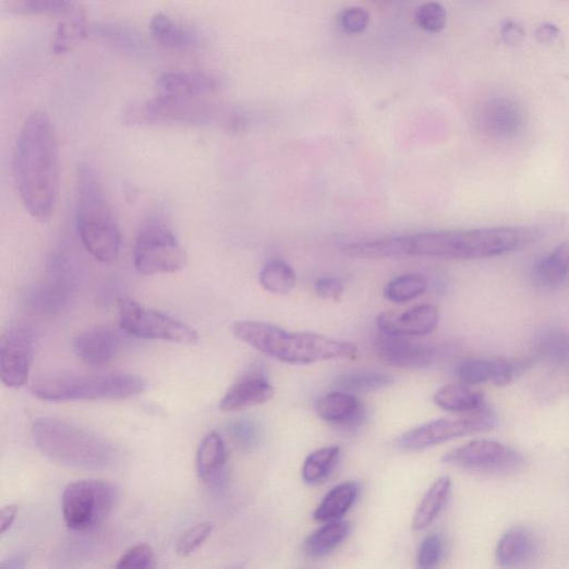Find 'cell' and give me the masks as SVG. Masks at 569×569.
<instances>
[{"mask_svg": "<svg viewBox=\"0 0 569 569\" xmlns=\"http://www.w3.org/2000/svg\"><path fill=\"white\" fill-rule=\"evenodd\" d=\"M14 177L28 214L45 222L53 214L61 184L60 148L46 112L26 119L16 144Z\"/></svg>", "mask_w": 569, "mask_h": 569, "instance_id": "cell-1", "label": "cell"}, {"mask_svg": "<svg viewBox=\"0 0 569 569\" xmlns=\"http://www.w3.org/2000/svg\"><path fill=\"white\" fill-rule=\"evenodd\" d=\"M559 35V29L553 24H543L536 31V38L542 44L552 43Z\"/></svg>", "mask_w": 569, "mask_h": 569, "instance_id": "cell-47", "label": "cell"}, {"mask_svg": "<svg viewBox=\"0 0 569 569\" xmlns=\"http://www.w3.org/2000/svg\"><path fill=\"white\" fill-rule=\"evenodd\" d=\"M407 235L347 244L341 252L356 259H382L405 256Z\"/></svg>", "mask_w": 569, "mask_h": 569, "instance_id": "cell-32", "label": "cell"}, {"mask_svg": "<svg viewBox=\"0 0 569 569\" xmlns=\"http://www.w3.org/2000/svg\"><path fill=\"white\" fill-rule=\"evenodd\" d=\"M434 402L447 412L459 414L473 413L486 405L484 395L463 383L441 387L435 394Z\"/></svg>", "mask_w": 569, "mask_h": 569, "instance_id": "cell-28", "label": "cell"}, {"mask_svg": "<svg viewBox=\"0 0 569 569\" xmlns=\"http://www.w3.org/2000/svg\"><path fill=\"white\" fill-rule=\"evenodd\" d=\"M417 25L427 33H439L447 24V13L445 8L437 2H429L422 5L416 14Z\"/></svg>", "mask_w": 569, "mask_h": 569, "instance_id": "cell-38", "label": "cell"}, {"mask_svg": "<svg viewBox=\"0 0 569 569\" xmlns=\"http://www.w3.org/2000/svg\"><path fill=\"white\" fill-rule=\"evenodd\" d=\"M316 295L326 301H338L344 294V284L334 277H322L315 281Z\"/></svg>", "mask_w": 569, "mask_h": 569, "instance_id": "cell-44", "label": "cell"}, {"mask_svg": "<svg viewBox=\"0 0 569 569\" xmlns=\"http://www.w3.org/2000/svg\"><path fill=\"white\" fill-rule=\"evenodd\" d=\"M118 501L116 486L105 481L84 480L71 483L62 497L66 525L74 531H92L111 514Z\"/></svg>", "mask_w": 569, "mask_h": 569, "instance_id": "cell-9", "label": "cell"}, {"mask_svg": "<svg viewBox=\"0 0 569 569\" xmlns=\"http://www.w3.org/2000/svg\"><path fill=\"white\" fill-rule=\"evenodd\" d=\"M533 280L540 288H559L569 276V242L559 244L547 256L538 259L533 267Z\"/></svg>", "mask_w": 569, "mask_h": 569, "instance_id": "cell-26", "label": "cell"}, {"mask_svg": "<svg viewBox=\"0 0 569 569\" xmlns=\"http://www.w3.org/2000/svg\"><path fill=\"white\" fill-rule=\"evenodd\" d=\"M19 505L11 504L0 511V533L4 535L11 530L19 514Z\"/></svg>", "mask_w": 569, "mask_h": 569, "instance_id": "cell-46", "label": "cell"}, {"mask_svg": "<svg viewBox=\"0 0 569 569\" xmlns=\"http://www.w3.org/2000/svg\"><path fill=\"white\" fill-rule=\"evenodd\" d=\"M123 121L132 126L219 125L237 128L242 123L238 113L203 98L175 97L162 94L129 106L123 113Z\"/></svg>", "mask_w": 569, "mask_h": 569, "instance_id": "cell-7", "label": "cell"}, {"mask_svg": "<svg viewBox=\"0 0 569 569\" xmlns=\"http://www.w3.org/2000/svg\"><path fill=\"white\" fill-rule=\"evenodd\" d=\"M120 327L128 335L172 343L194 346L199 334L190 325L158 311L148 310L125 298L119 301Z\"/></svg>", "mask_w": 569, "mask_h": 569, "instance_id": "cell-10", "label": "cell"}, {"mask_svg": "<svg viewBox=\"0 0 569 569\" xmlns=\"http://www.w3.org/2000/svg\"><path fill=\"white\" fill-rule=\"evenodd\" d=\"M496 424L495 413L486 405L457 420H436L404 433L396 440L403 451H419L467 435L486 432Z\"/></svg>", "mask_w": 569, "mask_h": 569, "instance_id": "cell-11", "label": "cell"}, {"mask_svg": "<svg viewBox=\"0 0 569 569\" xmlns=\"http://www.w3.org/2000/svg\"><path fill=\"white\" fill-rule=\"evenodd\" d=\"M514 375V366L503 360L470 359L458 367L460 382L469 386L488 382L506 386Z\"/></svg>", "mask_w": 569, "mask_h": 569, "instance_id": "cell-24", "label": "cell"}, {"mask_svg": "<svg viewBox=\"0 0 569 569\" xmlns=\"http://www.w3.org/2000/svg\"><path fill=\"white\" fill-rule=\"evenodd\" d=\"M541 238L542 231L530 226L427 232L407 235L405 256L448 261L483 259L530 247Z\"/></svg>", "mask_w": 569, "mask_h": 569, "instance_id": "cell-2", "label": "cell"}, {"mask_svg": "<svg viewBox=\"0 0 569 569\" xmlns=\"http://www.w3.org/2000/svg\"><path fill=\"white\" fill-rule=\"evenodd\" d=\"M49 281L38 284L32 290L27 303L33 311L41 315H55L62 312L70 303L73 294V280L61 267Z\"/></svg>", "mask_w": 569, "mask_h": 569, "instance_id": "cell-21", "label": "cell"}, {"mask_svg": "<svg viewBox=\"0 0 569 569\" xmlns=\"http://www.w3.org/2000/svg\"><path fill=\"white\" fill-rule=\"evenodd\" d=\"M351 534V524L344 521L328 522L312 535L304 544L306 555L313 559L328 556L343 544Z\"/></svg>", "mask_w": 569, "mask_h": 569, "instance_id": "cell-31", "label": "cell"}, {"mask_svg": "<svg viewBox=\"0 0 569 569\" xmlns=\"http://www.w3.org/2000/svg\"><path fill=\"white\" fill-rule=\"evenodd\" d=\"M90 33L104 43L131 55H144L148 50L147 43L135 29L118 23H97Z\"/></svg>", "mask_w": 569, "mask_h": 569, "instance_id": "cell-30", "label": "cell"}, {"mask_svg": "<svg viewBox=\"0 0 569 569\" xmlns=\"http://www.w3.org/2000/svg\"><path fill=\"white\" fill-rule=\"evenodd\" d=\"M259 282L271 294L287 295L295 289L298 276L287 262L273 258L262 267Z\"/></svg>", "mask_w": 569, "mask_h": 569, "instance_id": "cell-33", "label": "cell"}, {"mask_svg": "<svg viewBox=\"0 0 569 569\" xmlns=\"http://www.w3.org/2000/svg\"><path fill=\"white\" fill-rule=\"evenodd\" d=\"M444 555V542L437 534L424 538L419 549L417 565L420 568L429 569L437 567Z\"/></svg>", "mask_w": 569, "mask_h": 569, "instance_id": "cell-43", "label": "cell"}, {"mask_svg": "<svg viewBox=\"0 0 569 569\" xmlns=\"http://www.w3.org/2000/svg\"><path fill=\"white\" fill-rule=\"evenodd\" d=\"M134 265L146 276L178 273L187 265L186 252L162 218H148L141 227L134 247Z\"/></svg>", "mask_w": 569, "mask_h": 569, "instance_id": "cell-8", "label": "cell"}, {"mask_svg": "<svg viewBox=\"0 0 569 569\" xmlns=\"http://www.w3.org/2000/svg\"><path fill=\"white\" fill-rule=\"evenodd\" d=\"M231 437L235 444L245 450L254 449L262 439L259 426L251 420H240L230 427Z\"/></svg>", "mask_w": 569, "mask_h": 569, "instance_id": "cell-42", "label": "cell"}, {"mask_svg": "<svg viewBox=\"0 0 569 569\" xmlns=\"http://www.w3.org/2000/svg\"><path fill=\"white\" fill-rule=\"evenodd\" d=\"M376 356L386 364L400 368H424L431 365L432 349L414 343L404 336L380 332L374 343Z\"/></svg>", "mask_w": 569, "mask_h": 569, "instance_id": "cell-15", "label": "cell"}, {"mask_svg": "<svg viewBox=\"0 0 569 569\" xmlns=\"http://www.w3.org/2000/svg\"><path fill=\"white\" fill-rule=\"evenodd\" d=\"M153 38L161 46L178 50H193L204 45L202 34L177 23L165 14L155 15L149 23Z\"/></svg>", "mask_w": 569, "mask_h": 569, "instance_id": "cell-23", "label": "cell"}, {"mask_svg": "<svg viewBox=\"0 0 569 569\" xmlns=\"http://www.w3.org/2000/svg\"><path fill=\"white\" fill-rule=\"evenodd\" d=\"M274 395V387L266 374L254 368L244 374L221 398L219 409L235 412L265 404Z\"/></svg>", "mask_w": 569, "mask_h": 569, "instance_id": "cell-16", "label": "cell"}, {"mask_svg": "<svg viewBox=\"0 0 569 569\" xmlns=\"http://www.w3.org/2000/svg\"><path fill=\"white\" fill-rule=\"evenodd\" d=\"M394 384L389 375L376 372H354L340 375L334 386L349 392L375 391L385 389Z\"/></svg>", "mask_w": 569, "mask_h": 569, "instance_id": "cell-37", "label": "cell"}, {"mask_svg": "<svg viewBox=\"0 0 569 569\" xmlns=\"http://www.w3.org/2000/svg\"><path fill=\"white\" fill-rule=\"evenodd\" d=\"M428 289L427 279L421 274H405L386 284L384 296L396 304L411 302L424 295Z\"/></svg>", "mask_w": 569, "mask_h": 569, "instance_id": "cell-36", "label": "cell"}, {"mask_svg": "<svg viewBox=\"0 0 569 569\" xmlns=\"http://www.w3.org/2000/svg\"><path fill=\"white\" fill-rule=\"evenodd\" d=\"M443 462L468 471L508 473L521 469L524 460L518 450L499 441L477 439L448 451Z\"/></svg>", "mask_w": 569, "mask_h": 569, "instance_id": "cell-12", "label": "cell"}, {"mask_svg": "<svg viewBox=\"0 0 569 569\" xmlns=\"http://www.w3.org/2000/svg\"><path fill=\"white\" fill-rule=\"evenodd\" d=\"M438 323L439 312L429 304L413 307L404 313L384 312L376 319L380 332L404 337L428 335L435 330Z\"/></svg>", "mask_w": 569, "mask_h": 569, "instance_id": "cell-18", "label": "cell"}, {"mask_svg": "<svg viewBox=\"0 0 569 569\" xmlns=\"http://www.w3.org/2000/svg\"><path fill=\"white\" fill-rule=\"evenodd\" d=\"M370 24V14L361 8H350L338 13L336 25L340 32L348 35L364 33Z\"/></svg>", "mask_w": 569, "mask_h": 569, "instance_id": "cell-40", "label": "cell"}, {"mask_svg": "<svg viewBox=\"0 0 569 569\" xmlns=\"http://www.w3.org/2000/svg\"><path fill=\"white\" fill-rule=\"evenodd\" d=\"M76 227L86 252L97 262L116 261L122 249V232L107 202L96 170L82 164L77 170Z\"/></svg>", "mask_w": 569, "mask_h": 569, "instance_id": "cell-5", "label": "cell"}, {"mask_svg": "<svg viewBox=\"0 0 569 569\" xmlns=\"http://www.w3.org/2000/svg\"><path fill=\"white\" fill-rule=\"evenodd\" d=\"M2 12L13 16L66 15L73 0H2Z\"/></svg>", "mask_w": 569, "mask_h": 569, "instance_id": "cell-34", "label": "cell"}, {"mask_svg": "<svg viewBox=\"0 0 569 569\" xmlns=\"http://www.w3.org/2000/svg\"><path fill=\"white\" fill-rule=\"evenodd\" d=\"M368 2H373V3H389V2H394V0H368Z\"/></svg>", "mask_w": 569, "mask_h": 569, "instance_id": "cell-48", "label": "cell"}, {"mask_svg": "<svg viewBox=\"0 0 569 569\" xmlns=\"http://www.w3.org/2000/svg\"><path fill=\"white\" fill-rule=\"evenodd\" d=\"M229 453L223 439L217 432H210L202 440L196 455L198 479L213 488L222 487Z\"/></svg>", "mask_w": 569, "mask_h": 569, "instance_id": "cell-20", "label": "cell"}, {"mask_svg": "<svg viewBox=\"0 0 569 569\" xmlns=\"http://www.w3.org/2000/svg\"><path fill=\"white\" fill-rule=\"evenodd\" d=\"M476 122L484 135L498 141H509L523 133L526 118L523 107L517 100L495 96L481 105Z\"/></svg>", "mask_w": 569, "mask_h": 569, "instance_id": "cell-14", "label": "cell"}, {"mask_svg": "<svg viewBox=\"0 0 569 569\" xmlns=\"http://www.w3.org/2000/svg\"><path fill=\"white\" fill-rule=\"evenodd\" d=\"M360 495V486L355 482H347L334 487L314 511V520L318 523L339 521L349 513Z\"/></svg>", "mask_w": 569, "mask_h": 569, "instance_id": "cell-27", "label": "cell"}, {"mask_svg": "<svg viewBox=\"0 0 569 569\" xmlns=\"http://www.w3.org/2000/svg\"><path fill=\"white\" fill-rule=\"evenodd\" d=\"M36 447L52 462L83 470H108L120 459L105 438L69 422L39 419L32 426Z\"/></svg>", "mask_w": 569, "mask_h": 569, "instance_id": "cell-4", "label": "cell"}, {"mask_svg": "<svg viewBox=\"0 0 569 569\" xmlns=\"http://www.w3.org/2000/svg\"><path fill=\"white\" fill-rule=\"evenodd\" d=\"M220 86L218 78L202 72H167L156 81L159 94L186 98L206 97L218 92Z\"/></svg>", "mask_w": 569, "mask_h": 569, "instance_id": "cell-19", "label": "cell"}, {"mask_svg": "<svg viewBox=\"0 0 569 569\" xmlns=\"http://www.w3.org/2000/svg\"><path fill=\"white\" fill-rule=\"evenodd\" d=\"M157 566L154 549L147 544H138L126 550L116 565L117 568L149 569Z\"/></svg>", "mask_w": 569, "mask_h": 569, "instance_id": "cell-39", "label": "cell"}, {"mask_svg": "<svg viewBox=\"0 0 569 569\" xmlns=\"http://www.w3.org/2000/svg\"><path fill=\"white\" fill-rule=\"evenodd\" d=\"M213 529V524L208 522L201 523L190 529L178 542V555L181 557H187L195 553L208 540Z\"/></svg>", "mask_w": 569, "mask_h": 569, "instance_id": "cell-41", "label": "cell"}, {"mask_svg": "<svg viewBox=\"0 0 569 569\" xmlns=\"http://www.w3.org/2000/svg\"><path fill=\"white\" fill-rule=\"evenodd\" d=\"M73 347L82 362L93 367H100L117 358L121 339L110 327L96 326L75 336Z\"/></svg>", "mask_w": 569, "mask_h": 569, "instance_id": "cell-17", "label": "cell"}, {"mask_svg": "<svg viewBox=\"0 0 569 569\" xmlns=\"http://www.w3.org/2000/svg\"><path fill=\"white\" fill-rule=\"evenodd\" d=\"M36 335L27 326L16 325L8 329L0 340V378L10 388L28 383L36 352Z\"/></svg>", "mask_w": 569, "mask_h": 569, "instance_id": "cell-13", "label": "cell"}, {"mask_svg": "<svg viewBox=\"0 0 569 569\" xmlns=\"http://www.w3.org/2000/svg\"><path fill=\"white\" fill-rule=\"evenodd\" d=\"M450 492L451 480L448 476L439 477L429 487L413 517V531H423L435 522L446 506L450 496Z\"/></svg>", "mask_w": 569, "mask_h": 569, "instance_id": "cell-29", "label": "cell"}, {"mask_svg": "<svg viewBox=\"0 0 569 569\" xmlns=\"http://www.w3.org/2000/svg\"><path fill=\"white\" fill-rule=\"evenodd\" d=\"M500 34L505 44L509 46H520L525 39L524 29L511 21L504 23Z\"/></svg>", "mask_w": 569, "mask_h": 569, "instance_id": "cell-45", "label": "cell"}, {"mask_svg": "<svg viewBox=\"0 0 569 569\" xmlns=\"http://www.w3.org/2000/svg\"><path fill=\"white\" fill-rule=\"evenodd\" d=\"M340 459L338 446H327L313 451L305 460L302 476L306 484L317 485L331 474Z\"/></svg>", "mask_w": 569, "mask_h": 569, "instance_id": "cell-35", "label": "cell"}, {"mask_svg": "<svg viewBox=\"0 0 569 569\" xmlns=\"http://www.w3.org/2000/svg\"><path fill=\"white\" fill-rule=\"evenodd\" d=\"M147 380L128 373L48 374L32 385V394L46 402L123 400L142 394Z\"/></svg>", "mask_w": 569, "mask_h": 569, "instance_id": "cell-6", "label": "cell"}, {"mask_svg": "<svg viewBox=\"0 0 569 569\" xmlns=\"http://www.w3.org/2000/svg\"><path fill=\"white\" fill-rule=\"evenodd\" d=\"M316 413L323 421L341 427H354L365 420V411L358 398L343 390L322 397Z\"/></svg>", "mask_w": 569, "mask_h": 569, "instance_id": "cell-22", "label": "cell"}, {"mask_svg": "<svg viewBox=\"0 0 569 569\" xmlns=\"http://www.w3.org/2000/svg\"><path fill=\"white\" fill-rule=\"evenodd\" d=\"M233 332L253 349L288 364L306 365L358 355V348L350 341L314 332L288 331L257 320L238 322Z\"/></svg>", "mask_w": 569, "mask_h": 569, "instance_id": "cell-3", "label": "cell"}, {"mask_svg": "<svg viewBox=\"0 0 569 569\" xmlns=\"http://www.w3.org/2000/svg\"><path fill=\"white\" fill-rule=\"evenodd\" d=\"M534 536L526 529H511L499 540L496 559L501 567H517L529 561L535 553Z\"/></svg>", "mask_w": 569, "mask_h": 569, "instance_id": "cell-25", "label": "cell"}]
</instances>
